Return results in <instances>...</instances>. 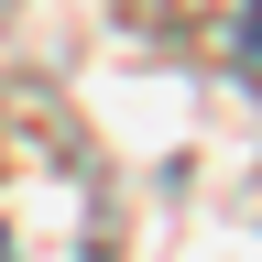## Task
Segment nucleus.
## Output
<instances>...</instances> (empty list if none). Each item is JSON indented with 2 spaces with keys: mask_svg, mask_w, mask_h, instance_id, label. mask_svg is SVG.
<instances>
[{
  "mask_svg": "<svg viewBox=\"0 0 262 262\" xmlns=\"http://www.w3.org/2000/svg\"><path fill=\"white\" fill-rule=\"evenodd\" d=\"M241 66H251V88H262V0H251V22H241Z\"/></svg>",
  "mask_w": 262,
  "mask_h": 262,
  "instance_id": "obj_1",
  "label": "nucleus"
}]
</instances>
